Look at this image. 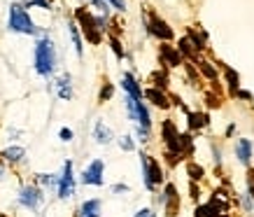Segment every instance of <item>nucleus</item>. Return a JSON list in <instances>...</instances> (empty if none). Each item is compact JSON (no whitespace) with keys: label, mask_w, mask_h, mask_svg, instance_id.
<instances>
[{"label":"nucleus","mask_w":254,"mask_h":217,"mask_svg":"<svg viewBox=\"0 0 254 217\" xmlns=\"http://www.w3.org/2000/svg\"><path fill=\"white\" fill-rule=\"evenodd\" d=\"M110 47H112V52L117 54V59L122 61V59H124V47H122V42H119L117 38H110Z\"/></svg>","instance_id":"28"},{"label":"nucleus","mask_w":254,"mask_h":217,"mask_svg":"<svg viewBox=\"0 0 254 217\" xmlns=\"http://www.w3.org/2000/svg\"><path fill=\"white\" fill-rule=\"evenodd\" d=\"M23 159H26V149H23L21 145H9V147H5L0 152V161L12 163V166L23 163Z\"/></svg>","instance_id":"11"},{"label":"nucleus","mask_w":254,"mask_h":217,"mask_svg":"<svg viewBox=\"0 0 254 217\" xmlns=\"http://www.w3.org/2000/svg\"><path fill=\"white\" fill-rule=\"evenodd\" d=\"M149 217H156V213H152V215H149Z\"/></svg>","instance_id":"38"},{"label":"nucleus","mask_w":254,"mask_h":217,"mask_svg":"<svg viewBox=\"0 0 254 217\" xmlns=\"http://www.w3.org/2000/svg\"><path fill=\"white\" fill-rule=\"evenodd\" d=\"M215 217H219V215H215Z\"/></svg>","instance_id":"39"},{"label":"nucleus","mask_w":254,"mask_h":217,"mask_svg":"<svg viewBox=\"0 0 254 217\" xmlns=\"http://www.w3.org/2000/svg\"><path fill=\"white\" fill-rule=\"evenodd\" d=\"M208 124V119H205V115H193V112H189V126L191 129H200V126Z\"/></svg>","instance_id":"23"},{"label":"nucleus","mask_w":254,"mask_h":217,"mask_svg":"<svg viewBox=\"0 0 254 217\" xmlns=\"http://www.w3.org/2000/svg\"><path fill=\"white\" fill-rule=\"evenodd\" d=\"M112 194H115V196L131 194V187H128V185H124V182H117V185H112Z\"/></svg>","instance_id":"27"},{"label":"nucleus","mask_w":254,"mask_h":217,"mask_svg":"<svg viewBox=\"0 0 254 217\" xmlns=\"http://www.w3.org/2000/svg\"><path fill=\"white\" fill-rule=\"evenodd\" d=\"M7 180V166H5V161H0V182H5Z\"/></svg>","instance_id":"35"},{"label":"nucleus","mask_w":254,"mask_h":217,"mask_svg":"<svg viewBox=\"0 0 254 217\" xmlns=\"http://www.w3.org/2000/svg\"><path fill=\"white\" fill-rule=\"evenodd\" d=\"M161 56L166 59V63H168V66H180V63H182V54H180L177 49H173L170 45H163L161 47Z\"/></svg>","instance_id":"19"},{"label":"nucleus","mask_w":254,"mask_h":217,"mask_svg":"<svg viewBox=\"0 0 254 217\" xmlns=\"http://www.w3.org/2000/svg\"><path fill=\"white\" fill-rule=\"evenodd\" d=\"M54 89H56L59 101H72L75 89H72V77H70V72H63V75H59V77L54 79Z\"/></svg>","instance_id":"9"},{"label":"nucleus","mask_w":254,"mask_h":217,"mask_svg":"<svg viewBox=\"0 0 254 217\" xmlns=\"http://www.w3.org/2000/svg\"><path fill=\"white\" fill-rule=\"evenodd\" d=\"M112 96H115V84H112V82H105L98 91V103H108Z\"/></svg>","instance_id":"21"},{"label":"nucleus","mask_w":254,"mask_h":217,"mask_svg":"<svg viewBox=\"0 0 254 217\" xmlns=\"http://www.w3.org/2000/svg\"><path fill=\"white\" fill-rule=\"evenodd\" d=\"M142 98H147V101H152V105H156V108H161V110H168L170 108V101L166 98V93L161 91V89H145L142 91Z\"/></svg>","instance_id":"15"},{"label":"nucleus","mask_w":254,"mask_h":217,"mask_svg":"<svg viewBox=\"0 0 254 217\" xmlns=\"http://www.w3.org/2000/svg\"><path fill=\"white\" fill-rule=\"evenodd\" d=\"M147 31L152 33V35H156L159 40H173V28H170L166 21H161L159 16H152V21H149V26H147Z\"/></svg>","instance_id":"12"},{"label":"nucleus","mask_w":254,"mask_h":217,"mask_svg":"<svg viewBox=\"0 0 254 217\" xmlns=\"http://www.w3.org/2000/svg\"><path fill=\"white\" fill-rule=\"evenodd\" d=\"M91 138L98 143V145H110L112 140H115V133H112V129H110L103 119H96L93 122V131H91Z\"/></svg>","instance_id":"10"},{"label":"nucleus","mask_w":254,"mask_h":217,"mask_svg":"<svg viewBox=\"0 0 254 217\" xmlns=\"http://www.w3.org/2000/svg\"><path fill=\"white\" fill-rule=\"evenodd\" d=\"M238 96L240 98H245V101H252V93L250 91H238Z\"/></svg>","instance_id":"37"},{"label":"nucleus","mask_w":254,"mask_h":217,"mask_svg":"<svg viewBox=\"0 0 254 217\" xmlns=\"http://www.w3.org/2000/svg\"><path fill=\"white\" fill-rule=\"evenodd\" d=\"M140 168H142V182H145V189L154 192L156 185H161L163 182V171H161V166H159V161L152 159L149 154H145V152H140Z\"/></svg>","instance_id":"4"},{"label":"nucleus","mask_w":254,"mask_h":217,"mask_svg":"<svg viewBox=\"0 0 254 217\" xmlns=\"http://www.w3.org/2000/svg\"><path fill=\"white\" fill-rule=\"evenodd\" d=\"M119 147H122L124 152H133V149H135V138H133V136H122V138H119Z\"/></svg>","instance_id":"22"},{"label":"nucleus","mask_w":254,"mask_h":217,"mask_svg":"<svg viewBox=\"0 0 254 217\" xmlns=\"http://www.w3.org/2000/svg\"><path fill=\"white\" fill-rule=\"evenodd\" d=\"M177 136V129H175V124L170 122V119H166L161 124V138H163V143H168V140H173Z\"/></svg>","instance_id":"20"},{"label":"nucleus","mask_w":254,"mask_h":217,"mask_svg":"<svg viewBox=\"0 0 254 217\" xmlns=\"http://www.w3.org/2000/svg\"><path fill=\"white\" fill-rule=\"evenodd\" d=\"M236 154H238L240 163H250V159H252V143L247 138H240L236 143Z\"/></svg>","instance_id":"17"},{"label":"nucleus","mask_w":254,"mask_h":217,"mask_svg":"<svg viewBox=\"0 0 254 217\" xmlns=\"http://www.w3.org/2000/svg\"><path fill=\"white\" fill-rule=\"evenodd\" d=\"M100 210H103L100 199H86L84 203H79L75 217H100Z\"/></svg>","instance_id":"14"},{"label":"nucleus","mask_w":254,"mask_h":217,"mask_svg":"<svg viewBox=\"0 0 254 217\" xmlns=\"http://www.w3.org/2000/svg\"><path fill=\"white\" fill-rule=\"evenodd\" d=\"M108 5H112L115 9H119V12H126V0H105Z\"/></svg>","instance_id":"31"},{"label":"nucleus","mask_w":254,"mask_h":217,"mask_svg":"<svg viewBox=\"0 0 254 217\" xmlns=\"http://www.w3.org/2000/svg\"><path fill=\"white\" fill-rule=\"evenodd\" d=\"M35 185H38L40 189H54L56 192L59 173H38V175H35Z\"/></svg>","instance_id":"16"},{"label":"nucleus","mask_w":254,"mask_h":217,"mask_svg":"<svg viewBox=\"0 0 254 217\" xmlns=\"http://www.w3.org/2000/svg\"><path fill=\"white\" fill-rule=\"evenodd\" d=\"M7 136H9V140H19L23 136V131H21V129H9Z\"/></svg>","instance_id":"34"},{"label":"nucleus","mask_w":254,"mask_h":217,"mask_svg":"<svg viewBox=\"0 0 254 217\" xmlns=\"http://www.w3.org/2000/svg\"><path fill=\"white\" fill-rule=\"evenodd\" d=\"M16 203H19L21 208L40 210V206L45 203V192H42V189H40L38 185H23L21 189H19Z\"/></svg>","instance_id":"7"},{"label":"nucleus","mask_w":254,"mask_h":217,"mask_svg":"<svg viewBox=\"0 0 254 217\" xmlns=\"http://www.w3.org/2000/svg\"><path fill=\"white\" fill-rule=\"evenodd\" d=\"M149 215H152V210H149V208H142V210H138V213H135L133 217H149Z\"/></svg>","instance_id":"36"},{"label":"nucleus","mask_w":254,"mask_h":217,"mask_svg":"<svg viewBox=\"0 0 254 217\" xmlns=\"http://www.w3.org/2000/svg\"><path fill=\"white\" fill-rule=\"evenodd\" d=\"M124 105H126V115L135 126H142V129H152V115H149V108L145 105L142 98H131V96H124Z\"/></svg>","instance_id":"3"},{"label":"nucleus","mask_w":254,"mask_h":217,"mask_svg":"<svg viewBox=\"0 0 254 217\" xmlns=\"http://www.w3.org/2000/svg\"><path fill=\"white\" fill-rule=\"evenodd\" d=\"M72 138H75V131L68 129V126H63L61 131H59V140H61V143H72Z\"/></svg>","instance_id":"26"},{"label":"nucleus","mask_w":254,"mask_h":217,"mask_svg":"<svg viewBox=\"0 0 254 217\" xmlns=\"http://www.w3.org/2000/svg\"><path fill=\"white\" fill-rule=\"evenodd\" d=\"M33 63H35V72L40 77L49 79L56 70V45L52 42V38H38L35 42V56H33Z\"/></svg>","instance_id":"1"},{"label":"nucleus","mask_w":254,"mask_h":217,"mask_svg":"<svg viewBox=\"0 0 254 217\" xmlns=\"http://www.w3.org/2000/svg\"><path fill=\"white\" fill-rule=\"evenodd\" d=\"M68 33H70V40H72V45H75V54L82 59V54H84V45H82V35H79V28L75 21L68 23Z\"/></svg>","instance_id":"18"},{"label":"nucleus","mask_w":254,"mask_h":217,"mask_svg":"<svg viewBox=\"0 0 254 217\" xmlns=\"http://www.w3.org/2000/svg\"><path fill=\"white\" fill-rule=\"evenodd\" d=\"M79 182L89 187H103L105 185V161L103 159H91L89 166H86L82 175H79Z\"/></svg>","instance_id":"8"},{"label":"nucleus","mask_w":254,"mask_h":217,"mask_svg":"<svg viewBox=\"0 0 254 217\" xmlns=\"http://www.w3.org/2000/svg\"><path fill=\"white\" fill-rule=\"evenodd\" d=\"M75 189H77V180H75V173H72V161H70V159H65V161H63L61 173H59L56 196H59L61 201H68V199H72Z\"/></svg>","instance_id":"5"},{"label":"nucleus","mask_w":254,"mask_h":217,"mask_svg":"<svg viewBox=\"0 0 254 217\" xmlns=\"http://www.w3.org/2000/svg\"><path fill=\"white\" fill-rule=\"evenodd\" d=\"M200 70H203V72H205V75H208L210 79H215V70L210 68V66H208L205 61H200Z\"/></svg>","instance_id":"33"},{"label":"nucleus","mask_w":254,"mask_h":217,"mask_svg":"<svg viewBox=\"0 0 254 217\" xmlns=\"http://www.w3.org/2000/svg\"><path fill=\"white\" fill-rule=\"evenodd\" d=\"M152 79H154V89H161V91H163V89H166V84H168V79H166V75H163V72H154V77H152Z\"/></svg>","instance_id":"29"},{"label":"nucleus","mask_w":254,"mask_h":217,"mask_svg":"<svg viewBox=\"0 0 254 217\" xmlns=\"http://www.w3.org/2000/svg\"><path fill=\"white\" fill-rule=\"evenodd\" d=\"M21 7H40V9H49V0H23Z\"/></svg>","instance_id":"24"},{"label":"nucleus","mask_w":254,"mask_h":217,"mask_svg":"<svg viewBox=\"0 0 254 217\" xmlns=\"http://www.w3.org/2000/svg\"><path fill=\"white\" fill-rule=\"evenodd\" d=\"M122 89L126 91V96H131V98H142V89H140V82L135 79L133 72H124L122 75Z\"/></svg>","instance_id":"13"},{"label":"nucleus","mask_w":254,"mask_h":217,"mask_svg":"<svg viewBox=\"0 0 254 217\" xmlns=\"http://www.w3.org/2000/svg\"><path fill=\"white\" fill-rule=\"evenodd\" d=\"M7 28L12 33H21V35H45L42 28L35 26V21L31 19L28 9L21 7V2H12L9 5V19H7Z\"/></svg>","instance_id":"2"},{"label":"nucleus","mask_w":254,"mask_h":217,"mask_svg":"<svg viewBox=\"0 0 254 217\" xmlns=\"http://www.w3.org/2000/svg\"><path fill=\"white\" fill-rule=\"evenodd\" d=\"M135 138L140 143H149L152 140V129H142V126H135Z\"/></svg>","instance_id":"25"},{"label":"nucleus","mask_w":254,"mask_h":217,"mask_svg":"<svg viewBox=\"0 0 254 217\" xmlns=\"http://www.w3.org/2000/svg\"><path fill=\"white\" fill-rule=\"evenodd\" d=\"M180 52H182V54H191V42L187 38L180 40Z\"/></svg>","instance_id":"32"},{"label":"nucleus","mask_w":254,"mask_h":217,"mask_svg":"<svg viewBox=\"0 0 254 217\" xmlns=\"http://www.w3.org/2000/svg\"><path fill=\"white\" fill-rule=\"evenodd\" d=\"M189 178L191 180H200L203 178V168L196 166V163H189Z\"/></svg>","instance_id":"30"},{"label":"nucleus","mask_w":254,"mask_h":217,"mask_svg":"<svg viewBox=\"0 0 254 217\" xmlns=\"http://www.w3.org/2000/svg\"><path fill=\"white\" fill-rule=\"evenodd\" d=\"M77 21L82 23V31H84V38L91 42V45H100V26H98V16H93L89 9L79 7L75 12Z\"/></svg>","instance_id":"6"}]
</instances>
